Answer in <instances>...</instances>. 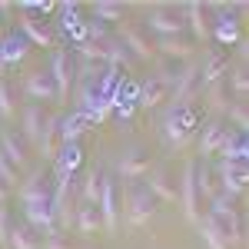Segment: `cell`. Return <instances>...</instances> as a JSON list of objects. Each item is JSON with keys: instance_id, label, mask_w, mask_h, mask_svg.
Wrapping results in <instances>:
<instances>
[{"instance_id": "6da1fadb", "label": "cell", "mask_w": 249, "mask_h": 249, "mask_svg": "<svg viewBox=\"0 0 249 249\" xmlns=\"http://www.w3.org/2000/svg\"><path fill=\"white\" fill-rule=\"evenodd\" d=\"M232 203H236V199H226L223 193H216V196L210 199V213H206L213 223L219 226V232L226 236L230 246L246 239V223H243V216H239V210H236Z\"/></svg>"}, {"instance_id": "7a4b0ae2", "label": "cell", "mask_w": 249, "mask_h": 249, "mask_svg": "<svg viewBox=\"0 0 249 249\" xmlns=\"http://www.w3.org/2000/svg\"><path fill=\"white\" fill-rule=\"evenodd\" d=\"M143 23H146V30H153L156 40L163 37H183V14L176 10V7H166V3H156V7H146V17H143Z\"/></svg>"}, {"instance_id": "3957f363", "label": "cell", "mask_w": 249, "mask_h": 249, "mask_svg": "<svg viewBox=\"0 0 249 249\" xmlns=\"http://www.w3.org/2000/svg\"><path fill=\"white\" fill-rule=\"evenodd\" d=\"M156 213V199L150 196V190L146 186H130V193H126V203H123V219L130 223V226H143V223H150Z\"/></svg>"}, {"instance_id": "277c9868", "label": "cell", "mask_w": 249, "mask_h": 249, "mask_svg": "<svg viewBox=\"0 0 249 249\" xmlns=\"http://www.w3.org/2000/svg\"><path fill=\"white\" fill-rule=\"evenodd\" d=\"M73 77H77V67H73L70 53L53 47V53H50V80H53V90H57V103H67L70 100Z\"/></svg>"}, {"instance_id": "5b68a950", "label": "cell", "mask_w": 249, "mask_h": 249, "mask_svg": "<svg viewBox=\"0 0 249 249\" xmlns=\"http://www.w3.org/2000/svg\"><path fill=\"white\" fill-rule=\"evenodd\" d=\"M116 40L123 43V50H126V53H133V57L143 60V63H150L153 53H156L153 43L146 40V34L136 27L133 20H120V23H116Z\"/></svg>"}, {"instance_id": "8992f818", "label": "cell", "mask_w": 249, "mask_h": 249, "mask_svg": "<svg viewBox=\"0 0 249 249\" xmlns=\"http://www.w3.org/2000/svg\"><path fill=\"white\" fill-rule=\"evenodd\" d=\"M196 130V113L190 107H179V110H170L166 120H163V136L170 140L173 146H186V140Z\"/></svg>"}, {"instance_id": "52a82bcc", "label": "cell", "mask_w": 249, "mask_h": 249, "mask_svg": "<svg viewBox=\"0 0 249 249\" xmlns=\"http://www.w3.org/2000/svg\"><path fill=\"white\" fill-rule=\"evenodd\" d=\"M203 93V80H199V63H190L183 73H176V83L170 90V100H173V110L179 107H190L193 96Z\"/></svg>"}, {"instance_id": "ba28073f", "label": "cell", "mask_w": 249, "mask_h": 249, "mask_svg": "<svg viewBox=\"0 0 249 249\" xmlns=\"http://www.w3.org/2000/svg\"><path fill=\"white\" fill-rule=\"evenodd\" d=\"M193 173H196V160H190L183 166V179H179V190H176V203L183 206V216L190 223H199V193H196V183H193Z\"/></svg>"}, {"instance_id": "9c48e42d", "label": "cell", "mask_w": 249, "mask_h": 249, "mask_svg": "<svg viewBox=\"0 0 249 249\" xmlns=\"http://www.w3.org/2000/svg\"><path fill=\"white\" fill-rule=\"evenodd\" d=\"M216 183H219V193L226 199H236L246 190V163H232V160H223L216 166Z\"/></svg>"}, {"instance_id": "30bf717a", "label": "cell", "mask_w": 249, "mask_h": 249, "mask_svg": "<svg viewBox=\"0 0 249 249\" xmlns=\"http://www.w3.org/2000/svg\"><path fill=\"white\" fill-rule=\"evenodd\" d=\"M96 210H100V226H103L107 232H116V226H120V203H116V183L110 179V176L100 179Z\"/></svg>"}, {"instance_id": "8fae6325", "label": "cell", "mask_w": 249, "mask_h": 249, "mask_svg": "<svg viewBox=\"0 0 249 249\" xmlns=\"http://www.w3.org/2000/svg\"><path fill=\"white\" fill-rule=\"evenodd\" d=\"M173 83H176V77H173L170 70H160L150 83H143V90H140V107L143 110H153V107H160L166 96H170V90H173Z\"/></svg>"}, {"instance_id": "7c38bea8", "label": "cell", "mask_w": 249, "mask_h": 249, "mask_svg": "<svg viewBox=\"0 0 249 249\" xmlns=\"http://www.w3.org/2000/svg\"><path fill=\"white\" fill-rule=\"evenodd\" d=\"M226 73H230V57H226L223 50L210 47V50L203 53V63H199V80H203V87L226 80Z\"/></svg>"}, {"instance_id": "4fadbf2b", "label": "cell", "mask_w": 249, "mask_h": 249, "mask_svg": "<svg viewBox=\"0 0 249 249\" xmlns=\"http://www.w3.org/2000/svg\"><path fill=\"white\" fill-rule=\"evenodd\" d=\"M183 14H186V27L193 30V43H206L213 37V23H210V7H203V3H186L183 7Z\"/></svg>"}, {"instance_id": "5bb4252c", "label": "cell", "mask_w": 249, "mask_h": 249, "mask_svg": "<svg viewBox=\"0 0 249 249\" xmlns=\"http://www.w3.org/2000/svg\"><path fill=\"white\" fill-rule=\"evenodd\" d=\"M17 199L23 203V210L27 206H43V203H50V186H47V179H43V173H34L30 179H23L17 186Z\"/></svg>"}, {"instance_id": "9a60e30c", "label": "cell", "mask_w": 249, "mask_h": 249, "mask_svg": "<svg viewBox=\"0 0 249 249\" xmlns=\"http://www.w3.org/2000/svg\"><path fill=\"white\" fill-rule=\"evenodd\" d=\"M23 93H27V100H50V103H57V90H53V80H50V73H43V70H34L30 77L23 80Z\"/></svg>"}, {"instance_id": "2e32d148", "label": "cell", "mask_w": 249, "mask_h": 249, "mask_svg": "<svg viewBox=\"0 0 249 249\" xmlns=\"http://www.w3.org/2000/svg\"><path fill=\"white\" fill-rule=\"evenodd\" d=\"M143 186L150 190V196H153V199L176 203V186L170 183V173H166V170H153V166H150V173H146V183H143Z\"/></svg>"}, {"instance_id": "e0dca14e", "label": "cell", "mask_w": 249, "mask_h": 249, "mask_svg": "<svg viewBox=\"0 0 249 249\" xmlns=\"http://www.w3.org/2000/svg\"><path fill=\"white\" fill-rule=\"evenodd\" d=\"M60 116H47L43 120V133H40V143H37V150L47 160H57V153H60Z\"/></svg>"}, {"instance_id": "ac0fdd59", "label": "cell", "mask_w": 249, "mask_h": 249, "mask_svg": "<svg viewBox=\"0 0 249 249\" xmlns=\"http://www.w3.org/2000/svg\"><path fill=\"white\" fill-rule=\"evenodd\" d=\"M43 120H47V116H43V110H40L37 103H27V107L20 110V123H23V136H27V140H30L34 146L40 143V133H43Z\"/></svg>"}, {"instance_id": "d6986e66", "label": "cell", "mask_w": 249, "mask_h": 249, "mask_svg": "<svg viewBox=\"0 0 249 249\" xmlns=\"http://www.w3.org/2000/svg\"><path fill=\"white\" fill-rule=\"evenodd\" d=\"M160 47L166 57H176V60H193V53H196V43H193L190 37H163L153 43V50Z\"/></svg>"}, {"instance_id": "ffe728a7", "label": "cell", "mask_w": 249, "mask_h": 249, "mask_svg": "<svg viewBox=\"0 0 249 249\" xmlns=\"http://www.w3.org/2000/svg\"><path fill=\"white\" fill-rule=\"evenodd\" d=\"M0 156L14 166V170H20V166H27V153H23V143H20L17 136L10 133V130H3L0 133Z\"/></svg>"}, {"instance_id": "44dd1931", "label": "cell", "mask_w": 249, "mask_h": 249, "mask_svg": "<svg viewBox=\"0 0 249 249\" xmlns=\"http://www.w3.org/2000/svg\"><path fill=\"white\" fill-rule=\"evenodd\" d=\"M80 160H83L80 143H63V146H60V153H57V160H53L57 176H73V170L80 166Z\"/></svg>"}, {"instance_id": "7402d4cb", "label": "cell", "mask_w": 249, "mask_h": 249, "mask_svg": "<svg viewBox=\"0 0 249 249\" xmlns=\"http://www.w3.org/2000/svg\"><path fill=\"white\" fill-rule=\"evenodd\" d=\"M90 17L96 23H120V20H126V7L113 3V0H96V3H90Z\"/></svg>"}, {"instance_id": "603a6c76", "label": "cell", "mask_w": 249, "mask_h": 249, "mask_svg": "<svg viewBox=\"0 0 249 249\" xmlns=\"http://www.w3.org/2000/svg\"><path fill=\"white\" fill-rule=\"evenodd\" d=\"M223 136H226V126H223L219 120H216V123H206V126H203V136H199V156L206 160V156L219 153Z\"/></svg>"}, {"instance_id": "cb8c5ba5", "label": "cell", "mask_w": 249, "mask_h": 249, "mask_svg": "<svg viewBox=\"0 0 249 249\" xmlns=\"http://www.w3.org/2000/svg\"><path fill=\"white\" fill-rule=\"evenodd\" d=\"M219 153H223V160H232V163H246V133H239V130H226Z\"/></svg>"}, {"instance_id": "d4e9b609", "label": "cell", "mask_w": 249, "mask_h": 249, "mask_svg": "<svg viewBox=\"0 0 249 249\" xmlns=\"http://www.w3.org/2000/svg\"><path fill=\"white\" fill-rule=\"evenodd\" d=\"M193 183H196V193L199 199H213L219 193V183H216V170H210L206 163L196 160V173H193Z\"/></svg>"}, {"instance_id": "484cf974", "label": "cell", "mask_w": 249, "mask_h": 249, "mask_svg": "<svg viewBox=\"0 0 249 249\" xmlns=\"http://www.w3.org/2000/svg\"><path fill=\"white\" fill-rule=\"evenodd\" d=\"M17 23H20V30H23V34H27L30 40H34L37 47H47V50H53V34H50L47 27H40L34 17H27V14L20 10V20H17Z\"/></svg>"}, {"instance_id": "4316f807", "label": "cell", "mask_w": 249, "mask_h": 249, "mask_svg": "<svg viewBox=\"0 0 249 249\" xmlns=\"http://www.w3.org/2000/svg\"><path fill=\"white\" fill-rule=\"evenodd\" d=\"M73 226H77L83 236L100 232V230H103V226H100V210H96V206H90V203H80V206H77V216H73Z\"/></svg>"}, {"instance_id": "83f0119b", "label": "cell", "mask_w": 249, "mask_h": 249, "mask_svg": "<svg viewBox=\"0 0 249 249\" xmlns=\"http://www.w3.org/2000/svg\"><path fill=\"white\" fill-rule=\"evenodd\" d=\"M199 236H203V243H206V249H232L230 243H226V236L219 232V226L213 223L210 216H199Z\"/></svg>"}, {"instance_id": "f1b7e54d", "label": "cell", "mask_w": 249, "mask_h": 249, "mask_svg": "<svg viewBox=\"0 0 249 249\" xmlns=\"http://www.w3.org/2000/svg\"><path fill=\"white\" fill-rule=\"evenodd\" d=\"M7 246H10V249H40V239H37V232L30 230L27 223H14Z\"/></svg>"}, {"instance_id": "f546056e", "label": "cell", "mask_w": 249, "mask_h": 249, "mask_svg": "<svg viewBox=\"0 0 249 249\" xmlns=\"http://www.w3.org/2000/svg\"><path fill=\"white\" fill-rule=\"evenodd\" d=\"M116 170H120L123 179H143V176L150 173V160H143L140 153H130V156H123V160H120V166H116Z\"/></svg>"}, {"instance_id": "4dcf8cb0", "label": "cell", "mask_w": 249, "mask_h": 249, "mask_svg": "<svg viewBox=\"0 0 249 249\" xmlns=\"http://www.w3.org/2000/svg\"><path fill=\"white\" fill-rule=\"evenodd\" d=\"M87 116L83 113H73V116H67V120H60V143H77L80 133L87 130Z\"/></svg>"}, {"instance_id": "1f68e13d", "label": "cell", "mask_w": 249, "mask_h": 249, "mask_svg": "<svg viewBox=\"0 0 249 249\" xmlns=\"http://www.w3.org/2000/svg\"><path fill=\"white\" fill-rule=\"evenodd\" d=\"M226 87H230V80H219V83H210L206 87V107L216 110V113H226L232 103L226 100Z\"/></svg>"}, {"instance_id": "d6a6232c", "label": "cell", "mask_w": 249, "mask_h": 249, "mask_svg": "<svg viewBox=\"0 0 249 249\" xmlns=\"http://www.w3.org/2000/svg\"><path fill=\"white\" fill-rule=\"evenodd\" d=\"M0 120L3 123H14L17 120V100H14V90L7 80H0Z\"/></svg>"}, {"instance_id": "836d02e7", "label": "cell", "mask_w": 249, "mask_h": 249, "mask_svg": "<svg viewBox=\"0 0 249 249\" xmlns=\"http://www.w3.org/2000/svg\"><path fill=\"white\" fill-rule=\"evenodd\" d=\"M100 179H103V173L96 170V166H90V170H87V179H83V196H80V203L96 206V199H100Z\"/></svg>"}, {"instance_id": "e575fe53", "label": "cell", "mask_w": 249, "mask_h": 249, "mask_svg": "<svg viewBox=\"0 0 249 249\" xmlns=\"http://www.w3.org/2000/svg\"><path fill=\"white\" fill-rule=\"evenodd\" d=\"M23 57H27V40L10 37L0 47V63H3V67H10V63H17V60H23Z\"/></svg>"}, {"instance_id": "d590c367", "label": "cell", "mask_w": 249, "mask_h": 249, "mask_svg": "<svg viewBox=\"0 0 249 249\" xmlns=\"http://www.w3.org/2000/svg\"><path fill=\"white\" fill-rule=\"evenodd\" d=\"M236 37H239V30H236V20L232 17H219L216 20V40H219V43H232Z\"/></svg>"}, {"instance_id": "8d00e7d4", "label": "cell", "mask_w": 249, "mask_h": 249, "mask_svg": "<svg viewBox=\"0 0 249 249\" xmlns=\"http://www.w3.org/2000/svg\"><path fill=\"white\" fill-rule=\"evenodd\" d=\"M230 120H232V130H239V133H246V126H249V116H246V103H232L230 110Z\"/></svg>"}, {"instance_id": "74e56055", "label": "cell", "mask_w": 249, "mask_h": 249, "mask_svg": "<svg viewBox=\"0 0 249 249\" xmlns=\"http://www.w3.org/2000/svg\"><path fill=\"white\" fill-rule=\"evenodd\" d=\"M232 80V93H236V103H246V96H249V80L243 70H236V73H230Z\"/></svg>"}, {"instance_id": "f35d334b", "label": "cell", "mask_w": 249, "mask_h": 249, "mask_svg": "<svg viewBox=\"0 0 249 249\" xmlns=\"http://www.w3.org/2000/svg\"><path fill=\"white\" fill-rule=\"evenodd\" d=\"M103 47H107V43H103ZM103 47H100V43H90V40H80L77 53L83 60H103Z\"/></svg>"}, {"instance_id": "ab89813d", "label": "cell", "mask_w": 249, "mask_h": 249, "mask_svg": "<svg viewBox=\"0 0 249 249\" xmlns=\"http://www.w3.org/2000/svg\"><path fill=\"white\" fill-rule=\"evenodd\" d=\"M17 173L20 170H14V166L0 156V183H3V186H10V190H14V186H20V176H17Z\"/></svg>"}, {"instance_id": "60d3db41", "label": "cell", "mask_w": 249, "mask_h": 249, "mask_svg": "<svg viewBox=\"0 0 249 249\" xmlns=\"http://www.w3.org/2000/svg\"><path fill=\"white\" fill-rule=\"evenodd\" d=\"M10 230H14V216H10V210H3V206H0V246H7Z\"/></svg>"}, {"instance_id": "b9f144b4", "label": "cell", "mask_w": 249, "mask_h": 249, "mask_svg": "<svg viewBox=\"0 0 249 249\" xmlns=\"http://www.w3.org/2000/svg\"><path fill=\"white\" fill-rule=\"evenodd\" d=\"M40 249H77L73 243H67L60 232H53V236H43V243H40Z\"/></svg>"}, {"instance_id": "7bdbcfd3", "label": "cell", "mask_w": 249, "mask_h": 249, "mask_svg": "<svg viewBox=\"0 0 249 249\" xmlns=\"http://www.w3.org/2000/svg\"><path fill=\"white\" fill-rule=\"evenodd\" d=\"M7 196H10V186H3V183H0V206L7 203Z\"/></svg>"}]
</instances>
